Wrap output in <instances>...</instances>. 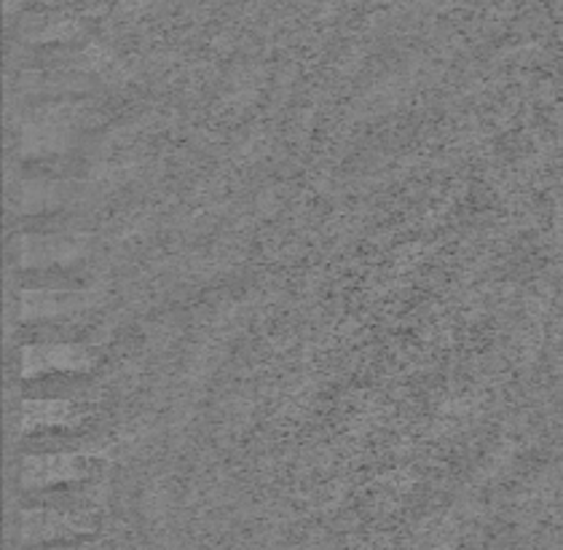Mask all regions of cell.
<instances>
[{
	"label": "cell",
	"mask_w": 563,
	"mask_h": 550,
	"mask_svg": "<svg viewBox=\"0 0 563 550\" xmlns=\"http://www.w3.org/2000/svg\"><path fill=\"white\" fill-rule=\"evenodd\" d=\"M84 414L73 403H24V430L33 427H70L78 425Z\"/></svg>",
	"instance_id": "3"
},
{
	"label": "cell",
	"mask_w": 563,
	"mask_h": 550,
	"mask_svg": "<svg viewBox=\"0 0 563 550\" xmlns=\"http://www.w3.org/2000/svg\"><path fill=\"white\" fill-rule=\"evenodd\" d=\"M97 363V350L84 344H48L27 346L22 352L24 376H46V374H84Z\"/></svg>",
	"instance_id": "1"
},
{
	"label": "cell",
	"mask_w": 563,
	"mask_h": 550,
	"mask_svg": "<svg viewBox=\"0 0 563 550\" xmlns=\"http://www.w3.org/2000/svg\"><path fill=\"white\" fill-rule=\"evenodd\" d=\"M84 475H87V462L81 454H48L24 460V481H30L33 486L78 481Z\"/></svg>",
	"instance_id": "2"
}]
</instances>
